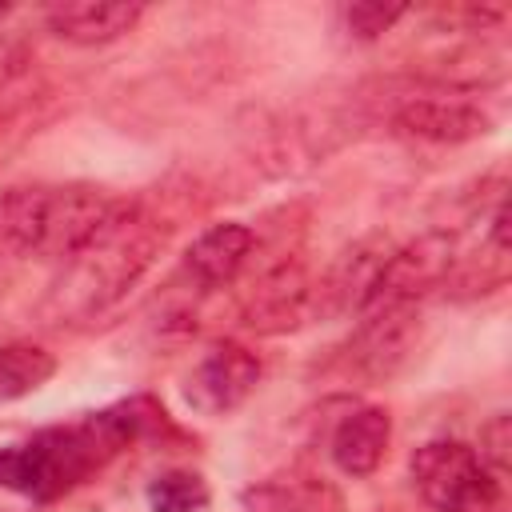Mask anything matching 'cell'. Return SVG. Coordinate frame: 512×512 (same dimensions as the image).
I'll list each match as a JSON object with an SVG mask.
<instances>
[{
    "label": "cell",
    "instance_id": "cell-9",
    "mask_svg": "<svg viewBox=\"0 0 512 512\" xmlns=\"http://www.w3.org/2000/svg\"><path fill=\"white\" fill-rule=\"evenodd\" d=\"M312 284L304 280L296 260H280L260 272V280L244 296V324L256 332H288L308 312Z\"/></svg>",
    "mask_w": 512,
    "mask_h": 512
},
{
    "label": "cell",
    "instance_id": "cell-6",
    "mask_svg": "<svg viewBox=\"0 0 512 512\" xmlns=\"http://www.w3.org/2000/svg\"><path fill=\"white\" fill-rule=\"evenodd\" d=\"M256 384H260V360L244 344L220 340L184 376V404L200 416H228L256 392Z\"/></svg>",
    "mask_w": 512,
    "mask_h": 512
},
{
    "label": "cell",
    "instance_id": "cell-1",
    "mask_svg": "<svg viewBox=\"0 0 512 512\" xmlns=\"http://www.w3.org/2000/svg\"><path fill=\"white\" fill-rule=\"evenodd\" d=\"M160 428L164 408L148 396L88 412L76 424L44 428L24 444L0 448V488H12L28 500H56Z\"/></svg>",
    "mask_w": 512,
    "mask_h": 512
},
{
    "label": "cell",
    "instance_id": "cell-17",
    "mask_svg": "<svg viewBox=\"0 0 512 512\" xmlns=\"http://www.w3.org/2000/svg\"><path fill=\"white\" fill-rule=\"evenodd\" d=\"M508 448H512V416L508 412H496L484 428H480V464L500 480L508 472Z\"/></svg>",
    "mask_w": 512,
    "mask_h": 512
},
{
    "label": "cell",
    "instance_id": "cell-10",
    "mask_svg": "<svg viewBox=\"0 0 512 512\" xmlns=\"http://www.w3.org/2000/svg\"><path fill=\"white\" fill-rule=\"evenodd\" d=\"M388 440H392V420L384 408H372V404L348 408L328 436V456L344 476L360 480V476H372L380 468Z\"/></svg>",
    "mask_w": 512,
    "mask_h": 512
},
{
    "label": "cell",
    "instance_id": "cell-14",
    "mask_svg": "<svg viewBox=\"0 0 512 512\" xmlns=\"http://www.w3.org/2000/svg\"><path fill=\"white\" fill-rule=\"evenodd\" d=\"M56 372V356L36 344H0V404L20 400L48 384Z\"/></svg>",
    "mask_w": 512,
    "mask_h": 512
},
{
    "label": "cell",
    "instance_id": "cell-18",
    "mask_svg": "<svg viewBox=\"0 0 512 512\" xmlns=\"http://www.w3.org/2000/svg\"><path fill=\"white\" fill-rule=\"evenodd\" d=\"M4 12H8V4H0V16H4Z\"/></svg>",
    "mask_w": 512,
    "mask_h": 512
},
{
    "label": "cell",
    "instance_id": "cell-7",
    "mask_svg": "<svg viewBox=\"0 0 512 512\" xmlns=\"http://www.w3.org/2000/svg\"><path fill=\"white\" fill-rule=\"evenodd\" d=\"M416 304H372L352 340V364L372 376L388 380L416 348Z\"/></svg>",
    "mask_w": 512,
    "mask_h": 512
},
{
    "label": "cell",
    "instance_id": "cell-4",
    "mask_svg": "<svg viewBox=\"0 0 512 512\" xmlns=\"http://www.w3.org/2000/svg\"><path fill=\"white\" fill-rule=\"evenodd\" d=\"M412 484L436 512H496L500 480L460 440H428L412 452Z\"/></svg>",
    "mask_w": 512,
    "mask_h": 512
},
{
    "label": "cell",
    "instance_id": "cell-5",
    "mask_svg": "<svg viewBox=\"0 0 512 512\" xmlns=\"http://www.w3.org/2000/svg\"><path fill=\"white\" fill-rule=\"evenodd\" d=\"M388 256H392V244L384 236H364L352 248H344L328 264V272L312 284L308 312L328 316V320L364 316L372 308V300H376V288H380Z\"/></svg>",
    "mask_w": 512,
    "mask_h": 512
},
{
    "label": "cell",
    "instance_id": "cell-15",
    "mask_svg": "<svg viewBox=\"0 0 512 512\" xmlns=\"http://www.w3.org/2000/svg\"><path fill=\"white\" fill-rule=\"evenodd\" d=\"M208 500H212L208 480L200 472H188V468L160 472L148 484V508L152 512H204Z\"/></svg>",
    "mask_w": 512,
    "mask_h": 512
},
{
    "label": "cell",
    "instance_id": "cell-2",
    "mask_svg": "<svg viewBox=\"0 0 512 512\" xmlns=\"http://www.w3.org/2000/svg\"><path fill=\"white\" fill-rule=\"evenodd\" d=\"M164 232L136 208L116 204V212L60 264L48 292V312L56 320H88L112 308L152 264Z\"/></svg>",
    "mask_w": 512,
    "mask_h": 512
},
{
    "label": "cell",
    "instance_id": "cell-13",
    "mask_svg": "<svg viewBox=\"0 0 512 512\" xmlns=\"http://www.w3.org/2000/svg\"><path fill=\"white\" fill-rule=\"evenodd\" d=\"M140 4H108V0H72V4H56L44 12L48 28L80 48H96L108 40H120L124 32L136 28L140 20Z\"/></svg>",
    "mask_w": 512,
    "mask_h": 512
},
{
    "label": "cell",
    "instance_id": "cell-16",
    "mask_svg": "<svg viewBox=\"0 0 512 512\" xmlns=\"http://www.w3.org/2000/svg\"><path fill=\"white\" fill-rule=\"evenodd\" d=\"M408 8L404 4H348L340 16H344V28L356 36V40H376L380 32H388Z\"/></svg>",
    "mask_w": 512,
    "mask_h": 512
},
{
    "label": "cell",
    "instance_id": "cell-12",
    "mask_svg": "<svg viewBox=\"0 0 512 512\" xmlns=\"http://www.w3.org/2000/svg\"><path fill=\"white\" fill-rule=\"evenodd\" d=\"M396 128L404 136L432 140V144H464V140L484 136L492 128V120L484 108H476L468 100L424 96V100H408L396 108Z\"/></svg>",
    "mask_w": 512,
    "mask_h": 512
},
{
    "label": "cell",
    "instance_id": "cell-11",
    "mask_svg": "<svg viewBox=\"0 0 512 512\" xmlns=\"http://www.w3.org/2000/svg\"><path fill=\"white\" fill-rule=\"evenodd\" d=\"M244 512H344V496L332 480L288 468L268 480H256L240 492Z\"/></svg>",
    "mask_w": 512,
    "mask_h": 512
},
{
    "label": "cell",
    "instance_id": "cell-8",
    "mask_svg": "<svg viewBox=\"0 0 512 512\" xmlns=\"http://www.w3.org/2000/svg\"><path fill=\"white\" fill-rule=\"evenodd\" d=\"M252 248H256V232L248 224H240V220L212 224L188 244L184 276H188V284H196V292L224 288L244 272V264L252 260Z\"/></svg>",
    "mask_w": 512,
    "mask_h": 512
},
{
    "label": "cell",
    "instance_id": "cell-3",
    "mask_svg": "<svg viewBox=\"0 0 512 512\" xmlns=\"http://www.w3.org/2000/svg\"><path fill=\"white\" fill-rule=\"evenodd\" d=\"M116 204L88 184H16L0 192V256L64 264Z\"/></svg>",
    "mask_w": 512,
    "mask_h": 512
}]
</instances>
